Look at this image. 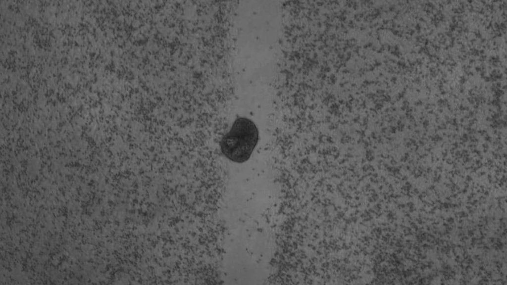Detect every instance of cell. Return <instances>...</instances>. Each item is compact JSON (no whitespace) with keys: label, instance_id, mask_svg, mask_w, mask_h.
Here are the masks:
<instances>
[{"label":"cell","instance_id":"cell-1","mask_svg":"<svg viewBox=\"0 0 507 285\" xmlns=\"http://www.w3.org/2000/svg\"><path fill=\"white\" fill-rule=\"evenodd\" d=\"M258 131L251 120L240 117L220 142L223 154L229 160L243 163L250 157L258 141Z\"/></svg>","mask_w":507,"mask_h":285}]
</instances>
